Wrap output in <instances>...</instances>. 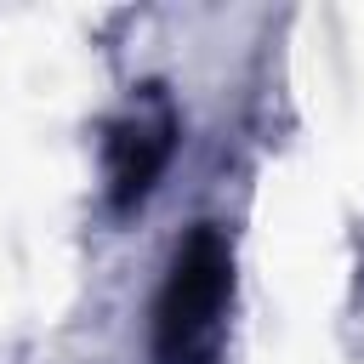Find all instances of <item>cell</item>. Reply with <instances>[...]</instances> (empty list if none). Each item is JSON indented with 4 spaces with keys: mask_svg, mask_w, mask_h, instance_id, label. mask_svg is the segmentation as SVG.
<instances>
[{
    "mask_svg": "<svg viewBox=\"0 0 364 364\" xmlns=\"http://www.w3.org/2000/svg\"><path fill=\"white\" fill-rule=\"evenodd\" d=\"M171 148H176V114L165 108V97H148V108L125 114L114 125V136H108V182H114V199L119 205H136L159 182Z\"/></svg>",
    "mask_w": 364,
    "mask_h": 364,
    "instance_id": "obj_2",
    "label": "cell"
},
{
    "mask_svg": "<svg viewBox=\"0 0 364 364\" xmlns=\"http://www.w3.org/2000/svg\"><path fill=\"white\" fill-rule=\"evenodd\" d=\"M233 296V250L216 222H199L159 284L154 301V358L159 364H216L222 353V313Z\"/></svg>",
    "mask_w": 364,
    "mask_h": 364,
    "instance_id": "obj_1",
    "label": "cell"
}]
</instances>
